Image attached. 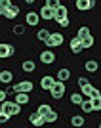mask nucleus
<instances>
[{"label":"nucleus","mask_w":101,"mask_h":128,"mask_svg":"<svg viewBox=\"0 0 101 128\" xmlns=\"http://www.w3.org/2000/svg\"><path fill=\"white\" fill-rule=\"evenodd\" d=\"M15 54V46L10 42H0V59H10Z\"/></svg>","instance_id":"nucleus-4"},{"label":"nucleus","mask_w":101,"mask_h":128,"mask_svg":"<svg viewBox=\"0 0 101 128\" xmlns=\"http://www.w3.org/2000/svg\"><path fill=\"white\" fill-rule=\"evenodd\" d=\"M27 4H34V2H36V0H25Z\"/></svg>","instance_id":"nucleus-38"},{"label":"nucleus","mask_w":101,"mask_h":128,"mask_svg":"<svg viewBox=\"0 0 101 128\" xmlns=\"http://www.w3.org/2000/svg\"><path fill=\"white\" fill-rule=\"evenodd\" d=\"M32 88H34V82H32V80H21V82L13 84V94H15V92H27V94H31Z\"/></svg>","instance_id":"nucleus-8"},{"label":"nucleus","mask_w":101,"mask_h":128,"mask_svg":"<svg viewBox=\"0 0 101 128\" xmlns=\"http://www.w3.org/2000/svg\"><path fill=\"white\" fill-rule=\"evenodd\" d=\"M15 103H19V105H27V103L31 102V96L27 94V92H15V100H13Z\"/></svg>","instance_id":"nucleus-19"},{"label":"nucleus","mask_w":101,"mask_h":128,"mask_svg":"<svg viewBox=\"0 0 101 128\" xmlns=\"http://www.w3.org/2000/svg\"><path fill=\"white\" fill-rule=\"evenodd\" d=\"M75 6L78 12H90L97 6L96 0H75Z\"/></svg>","instance_id":"nucleus-7"},{"label":"nucleus","mask_w":101,"mask_h":128,"mask_svg":"<svg viewBox=\"0 0 101 128\" xmlns=\"http://www.w3.org/2000/svg\"><path fill=\"white\" fill-rule=\"evenodd\" d=\"M65 92H67V82H61V80H55L53 82V86L48 90V94L52 96V100H55V102H59V100H63Z\"/></svg>","instance_id":"nucleus-2"},{"label":"nucleus","mask_w":101,"mask_h":128,"mask_svg":"<svg viewBox=\"0 0 101 128\" xmlns=\"http://www.w3.org/2000/svg\"><path fill=\"white\" fill-rule=\"evenodd\" d=\"M42 118H44V122H46V124H55V122L59 120V113L53 111V109H50V111L46 113Z\"/></svg>","instance_id":"nucleus-15"},{"label":"nucleus","mask_w":101,"mask_h":128,"mask_svg":"<svg viewBox=\"0 0 101 128\" xmlns=\"http://www.w3.org/2000/svg\"><path fill=\"white\" fill-rule=\"evenodd\" d=\"M90 102H92V107H94V111L99 113V111H101V98H90Z\"/></svg>","instance_id":"nucleus-30"},{"label":"nucleus","mask_w":101,"mask_h":128,"mask_svg":"<svg viewBox=\"0 0 101 128\" xmlns=\"http://www.w3.org/2000/svg\"><path fill=\"white\" fill-rule=\"evenodd\" d=\"M61 29H69V25H71V19H69V16L67 17H63V19H59V21H55Z\"/></svg>","instance_id":"nucleus-31"},{"label":"nucleus","mask_w":101,"mask_h":128,"mask_svg":"<svg viewBox=\"0 0 101 128\" xmlns=\"http://www.w3.org/2000/svg\"><path fill=\"white\" fill-rule=\"evenodd\" d=\"M29 122H31L32 126H44V124H46V122H44V118L40 117V115H38L36 111L29 115Z\"/></svg>","instance_id":"nucleus-20"},{"label":"nucleus","mask_w":101,"mask_h":128,"mask_svg":"<svg viewBox=\"0 0 101 128\" xmlns=\"http://www.w3.org/2000/svg\"><path fill=\"white\" fill-rule=\"evenodd\" d=\"M80 42H82V48H84V50H90L92 46L96 44V40H94V36H92V34H88V36H84Z\"/></svg>","instance_id":"nucleus-26"},{"label":"nucleus","mask_w":101,"mask_h":128,"mask_svg":"<svg viewBox=\"0 0 101 128\" xmlns=\"http://www.w3.org/2000/svg\"><path fill=\"white\" fill-rule=\"evenodd\" d=\"M6 94H13V86H8V88H6Z\"/></svg>","instance_id":"nucleus-37"},{"label":"nucleus","mask_w":101,"mask_h":128,"mask_svg":"<svg viewBox=\"0 0 101 128\" xmlns=\"http://www.w3.org/2000/svg\"><path fill=\"white\" fill-rule=\"evenodd\" d=\"M50 109H52V105H48V103H40V105L36 107V113L40 115V117H44V115H46Z\"/></svg>","instance_id":"nucleus-28"},{"label":"nucleus","mask_w":101,"mask_h":128,"mask_svg":"<svg viewBox=\"0 0 101 128\" xmlns=\"http://www.w3.org/2000/svg\"><path fill=\"white\" fill-rule=\"evenodd\" d=\"M84 69H86V73H90V75L97 73V71H99V63H97V59H88V61L84 63Z\"/></svg>","instance_id":"nucleus-16"},{"label":"nucleus","mask_w":101,"mask_h":128,"mask_svg":"<svg viewBox=\"0 0 101 128\" xmlns=\"http://www.w3.org/2000/svg\"><path fill=\"white\" fill-rule=\"evenodd\" d=\"M69 16V8L65 4H59L55 10H53V21H59V19H63V17Z\"/></svg>","instance_id":"nucleus-10"},{"label":"nucleus","mask_w":101,"mask_h":128,"mask_svg":"<svg viewBox=\"0 0 101 128\" xmlns=\"http://www.w3.org/2000/svg\"><path fill=\"white\" fill-rule=\"evenodd\" d=\"M80 94H82L84 98H101V92L97 90L94 84H90V82H88L86 86H82V88H80Z\"/></svg>","instance_id":"nucleus-6"},{"label":"nucleus","mask_w":101,"mask_h":128,"mask_svg":"<svg viewBox=\"0 0 101 128\" xmlns=\"http://www.w3.org/2000/svg\"><path fill=\"white\" fill-rule=\"evenodd\" d=\"M0 6H2V8H8V6H11V0H0Z\"/></svg>","instance_id":"nucleus-35"},{"label":"nucleus","mask_w":101,"mask_h":128,"mask_svg":"<svg viewBox=\"0 0 101 128\" xmlns=\"http://www.w3.org/2000/svg\"><path fill=\"white\" fill-rule=\"evenodd\" d=\"M65 42V36H63V32H50V38L46 40V46L48 48H59V46H63Z\"/></svg>","instance_id":"nucleus-3"},{"label":"nucleus","mask_w":101,"mask_h":128,"mask_svg":"<svg viewBox=\"0 0 101 128\" xmlns=\"http://www.w3.org/2000/svg\"><path fill=\"white\" fill-rule=\"evenodd\" d=\"M17 16H19V6H15V4L8 6V8L4 10V17L6 19H15Z\"/></svg>","instance_id":"nucleus-14"},{"label":"nucleus","mask_w":101,"mask_h":128,"mask_svg":"<svg viewBox=\"0 0 101 128\" xmlns=\"http://www.w3.org/2000/svg\"><path fill=\"white\" fill-rule=\"evenodd\" d=\"M38 16H40V19H44V21H52V19H53V10L44 4L42 8L38 10Z\"/></svg>","instance_id":"nucleus-13"},{"label":"nucleus","mask_w":101,"mask_h":128,"mask_svg":"<svg viewBox=\"0 0 101 128\" xmlns=\"http://www.w3.org/2000/svg\"><path fill=\"white\" fill-rule=\"evenodd\" d=\"M71 124H73V126H84L86 124V118L82 117V115H73V117H71Z\"/></svg>","instance_id":"nucleus-24"},{"label":"nucleus","mask_w":101,"mask_h":128,"mask_svg":"<svg viewBox=\"0 0 101 128\" xmlns=\"http://www.w3.org/2000/svg\"><path fill=\"white\" fill-rule=\"evenodd\" d=\"M53 82H55V76L53 75H44L42 78H40V88H42L44 92H48L53 86Z\"/></svg>","instance_id":"nucleus-12"},{"label":"nucleus","mask_w":101,"mask_h":128,"mask_svg":"<svg viewBox=\"0 0 101 128\" xmlns=\"http://www.w3.org/2000/svg\"><path fill=\"white\" fill-rule=\"evenodd\" d=\"M21 109H23V105L11 102V100H8V98L0 103V111L6 113V115H10V117H17V115H21Z\"/></svg>","instance_id":"nucleus-1"},{"label":"nucleus","mask_w":101,"mask_h":128,"mask_svg":"<svg viewBox=\"0 0 101 128\" xmlns=\"http://www.w3.org/2000/svg\"><path fill=\"white\" fill-rule=\"evenodd\" d=\"M40 63L42 65H52V63H55L57 61V56L53 54V50L50 48V50H44V52H40Z\"/></svg>","instance_id":"nucleus-5"},{"label":"nucleus","mask_w":101,"mask_h":128,"mask_svg":"<svg viewBox=\"0 0 101 128\" xmlns=\"http://www.w3.org/2000/svg\"><path fill=\"white\" fill-rule=\"evenodd\" d=\"M0 16H4V8L2 6H0Z\"/></svg>","instance_id":"nucleus-39"},{"label":"nucleus","mask_w":101,"mask_h":128,"mask_svg":"<svg viewBox=\"0 0 101 128\" xmlns=\"http://www.w3.org/2000/svg\"><path fill=\"white\" fill-rule=\"evenodd\" d=\"M69 78H71V69H67V67H63V69H59L57 73H55V80L69 82Z\"/></svg>","instance_id":"nucleus-17"},{"label":"nucleus","mask_w":101,"mask_h":128,"mask_svg":"<svg viewBox=\"0 0 101 128\" xmlns=\"http://www.w3.org/2000/svg\"><path fill=\"white\" fill-rule=\"evenodd\" d=\"M6 96H8V94H6V90H0V103L6 100Z\"/></svg>","instance_id":"nucleus-36"},{"label":"nucleus","mask_w":101,"mask_h":128,"mask_svg":"<svg viewBox=\"0 0 101 128\" xmlns=\"http://www.w3.org/2000/svg\"><path fill=\"white\" fill-rule=\"evenodd\" d=\"M82 98H84V96H82L80 92H75V94H71V98H69V100H71V103H73V105H76V107H78V103L82 102Z\"/></svg>","instance_id":"nucleus-29"},{"label":"nucleus","mask_w":101,"mask_h":128,"mask_svg":"<svg viewBox=\"0 0 101 128\" xmlns=\"http://www.w3.org/2000/svg\"><path fill=\"white\" fill-rule=\"evenodd\" d=\"M44 4L48 6V8H52V10H55V8H57V6L61 4V0H46Z\"/></svg>","instance_id":"nucleus-32"},{"label":"nucleus","mask_w":101,"mask_h":128,"mask_svg":"<svg viewBox=\"0 0 101 128\" xmlns=\"http://www.w3.org/2000/svg\"><path fill=\"white\" fill-rule=\"evenodd\" d=\"M50 29H38L36 31V40L38 42H42V44H46V40L50 38Z\"/></svg>","instance_id":"nucleus-22"},{"label":"nucleus","mask_w":101,"mask_h":128,"mask_svg":"<svg viewBox=\"0 0 101 128\" xmlns=\"http://www.w3.org/2000/svg\"><path fill=\"white\" fill-rule=\"evenodd\" d=\"M21 71H23V73H34V71H36L34 59H25V61L21 63Z\"/></svg>","instance_id":"nucleus-18"},{"label":"nucleus","mask_w":101,"mask_h":128,"mask_svg":"<svg viewBox=\"0 0 101 128\" xmlns=\"http://www.w3.org/2000/svg\"><path fill=\"white\" fill-rule=\"evenodd\" d=\"M38 23H40V16H38V12L31 10L25 14V25L29 27H38Z\"/></svg>","instance_id":"nucleus-9"},{"label":"nucleus","mask_w":101,"mask_h":128,"mask_svg":"<svg viewBox=\"0 0 101 128\" xmlns=\"http://www.w3.org/2000/svg\"><path fill=\"white\" fill-rule=\"evenodd\" d=\"M69 48H71V52L76 54V56L84 52V48H82V42H80V38H76V36H73V38L69 40Z\"/></svg>","instance_id":"nucleus-11"},{"label":"nucleus","mask_w":101,"mask_h":128,"mask_svg":"<svg viewBox=\"0 0 101 128\" xmlns=\"http://www.w3.org/2000/svg\"><path fill=\"white\" fill-rule=\"evenodd\" d=\"M10 115H6V113H2V111H0V124H8V122H10Z\"/></svg>","instance_id":"nucleus-33"},{"label":"nucleus","mask_w":101,"mask_h":128,"mask_svg":"<svg viewBox=\"0 0 101 128\" xmlns=\"http://www.w3.org/2000/svg\"><path fill=\"white\" fill-rule=\"evenodd\" d=\"M78 107L82 109V113H94V107H92L90 98H82V102L78 103Z\"/></svg>","instance_id":"nucleus-23"},{"label":"nucleus","mask_w":101,"mask_h":128,"mask_svg":"<svg viewBox=\"0 0 101 128\" xmlns=\"http://www.w3.org/2000/svg\"><path fill=\"white\" fill-rule=\"evenodd\" d=\"M11 80H13V73H11L10 69L0 71V82H2V84H10Z\"/></svg>","instance_id":"nucleus-21"},{"label":"nucleus","mask_w":101,"mask_h":128,"mask_svg":"<svg viewBox=\"0 0 101 128\" xmlns=\"http://www.w3.org/2000/svg\"><path fill=\"white\" fill-rule=\"evenodd\" d=\"M11 32H13L15 36H23V34H25V25H21V23L13 25V27H11Z\"/></svg>","instance_id":"nucleus-27"},{"label":"nucleus","mask_w":101,"mask_h":128,"mask_svg":"<svg viewBox=\"0 0 101 128\" xmlns=\"http://www.w3.org/2000/svg\"><path fill=\"white\" fill-rule=\"evenodd\" d=\"M88 34H92V32H90V27H88V25H80L78 31H76V38H80V40H82V38L88 36Z\"/></svg>","instance_id":"nucleus-25"},{"label":"nucleus","mask_w":101,"mask_h":128,"mask_svg":"<svg viewBox=\"0 0 101 128\" xmlns=\"http://www.w3.org/2000/svg\"><path fill=\"white\" fill-rule=\"evenodd\" d=\"M88 82H90V80L86 78V76H80V78H78V88H82V86H86V84H88Z\"/></svg>","instance_id":"nucleus-34"}]
</instances>
